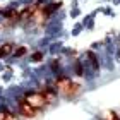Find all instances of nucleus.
I'll return each mask as SVG.
<instances>
[{
  "label": "nucleus",
  "mask_w": 120,
  "mask_h": 120,
  "mask_svg": "<svg viewBox=\"0 0 120 120\" xmlns=\"http://www.w3.org/2000/svg\"><path fill=\"white\" fill-rule=\"evenodd\" d=\"M17 112H19V115L22 118H28V120H34L38 117H41V112L40 110H34L33 106H29L22 98H19V100H17Z\"/></svg>",
  "instance_id": "3"
},
{
  "label": "nucleus",
  "mask_w": 120,
  "mask_h": 120,
  "mask_svg": "<svg viewBox=\"0 0 120 120\" xmlns=\"http://www.w3.org/2000/svg\"><path fill=\"white\" fill-rule=\"evenodd\" d=\"M103 120H120V117L117 115L115 112H112V110H105L103 112V115H101Z\"/></svg>",
  "instance_id": "6"
},
{
  "label": "nucleus",
  "mask_w": 120,
  "mask_h": 120,
  "mask_svg": "<svg viewBox=\"0 0 120 120\" xmlns=\"http://www.w3.org/2000/svg\"><path fill=\"white\" fill-rule=\"evenodd\" d=\"M0 120H19V117L10 110H4L0 112Z\"/></svg>",
  "instance_id": "5"
},
{
  "label": "nucleus",
  "mask_w": 120,
  "mask_h": 120,
  "mask_svg": "<svg viewBox=\"0 0 120 120\" xmlns=\"http://www.w3.org/2000/svg\"><path fill=\"white\" fill-rule=\"evenodd\" d=\"M26 52H28V50H26V46H17V48H14L12 57H22Z\"/></svg>",
  "instance_id": "7"
},
{
  "label": "nucleus",
  "mask_w": 120,
  "mask_h": 120,
  "mask_svg": "<svg viewBox=\"0 0 120 120\" xmlns=\"http://www.w3.org/2000/svg\"><path fill=\"white\" fill-rule=\"evenodd\" d=\"M41 58H43V53H40V52H38V53H33V57H31V60H34V62H40Z\"/></svg>",
  "instance_id": "8"
},
{
  "label": "nucleus",
  "mask_w": 120,
  "mask_h": 120,
  "mask_svg": "<svg viewBox=\"0 0 120 120\" xmlns=\"http://www.w3.org/2000/svg\"><path fill=\"white\" fill-rule=\"evenodd\" d=\"M22 100H24L26 103H28L29 106H33L34 110H40V112H41L43 108H45V106L48 105L41 91H31V93H26Z\"/></svg>",
  "instance_id": "2"
},
{
  "label": "nucleus",
  "mask_w": 120,
  "mask_h": 120,
  "mask_svg": "<svg viewBox=\"0 0 120 120\" xmlns=\"http://www.w3.org/2000/svg\"><path fill=\"white\" fill-rule=\"evenodd\" d=\"M14 48H15V45H14L12 41H5V43H2V45H0V58L12 55V53H14Z\"/></svg>",
  "instance_id": "4"
},
{
  "label": "nucleus",
  "mask_w": 120,
  "mask_h": 120,
  "mask_svg": "<svg viewBox=\"0 0 120 120\" xmlns=\"http://www.w3.org/2000/svg\"><path fill=\"white\" fill-rule=\"evenodd\" d=\"M55 88H57V91L60 93V94L65 96V98H69V100L75 98L81 91H82L81 84L72 82V81L67 79V77H58V79H57V82H55Z\"/></svg>",
  "instance_id": "1"
}]
</instances>
